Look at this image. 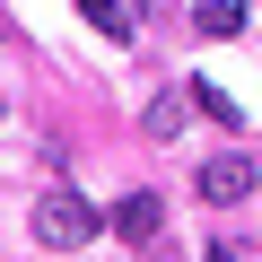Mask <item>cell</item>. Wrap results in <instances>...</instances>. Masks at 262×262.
<instances>
[{
  "mask_svg": "<svg viewBox=\"0 0 262 262\" xmlns=\"http://www.w3.org/2000/svg\"><path fill=\"white\" fill-rule=\"evenodd\" d=\"M192 184H201V201H219V210H236V201L253 192V166H245V158L227 149V158H210V166H201Z\"/></svg>",
  "mask_w": 262,
  "mask_h": 262,
  "instance_id": "2",
  "label": "cell"
},
{
  "mask_svg": "<svg viewBox=\"0 0 262 262\" xmlns=\"http://www.w3.org/2000/svg\"><path fill=\"white\" fill-rule=\"evenodd\" d=\"M158 227H166V201H158V192H122V201H114V236H131V245H149Z\"/></svg>",
  "mask_w": 262,
  "mask_h": 262,
  "instance_id": "3",
  "label": "cell"
},
{
  "mask_svg": "<svg viewBox=\"0 0 262 262\" xmlns=\"http://www.w3.org/2000/svg\"><path fill=\"white\" fill-rule=\"evenodd\" d=\"M96 236V210L70 192V184H53V192H35V245H53V253H79Z\"/></svg>",
  "mask_w": 262,
  "mask_h": 262,
  "instance_id": "1",
  "label": "cell"
},
{
  "mask_svg": "<svg viewBox=\"0 0 262 262\" xmlns=\"http://www.w3.org/2000/svg\"><path fill=\"white\" fill-rule=\"evenodd\" d=\"M184 114H192V96H184V88H166V96H149L140 131H149V140H184Z\"/></svg>",
  "mask_w": 262,
  "mask_h": 262,
  "instance_id": "4",
  "label": "cell"
},
{
  "mask_svg": "<svg viewBox=\"0 0 262 262\" xmlns=\"http://www.w3.org/2000/svg\"><path fill=\"white\" fill-rule=\"evenodd\" d=\"M79 9H88V27H96V35L131 44V9H122V0H79Z\"/></svg>",
  "mask_w": 262,
  "mask_h": 262,
  "instance_id": "5",
  "label": "cell"
},
{
  "mask_svg": "<svg viewBox=\"0 0 262 262\" xmlns=\"http://www.w3.org/2000/svg\"><path fill=\"white\" fill-rule=\"evenodd\" d=\"M236 27H245L236 0H201V35H236Z\"/></svg>",
  "mask_w": 262,
  "mask_h": 262,
  "instance_id": "6",
  "label": "cell"
},
{
  "mask_svg": "<svg viewBox=\"0 0 262 262\" xmlns=\"http://www.w3.org/2000/svg\"><path fill=\"white\" fill-rule=\"evenodd\" d=\"M210 262H245V253H236V245H219V253H210Z\"/></svg>",
  "mask_w": 262,
  "mask_h": 262,
  "instance_id": "8",
  "label": "cell"
},
{
  "mask_svg": "<svg viewBox=\"0 0 262 262\" xmlns=\"http://www.w3.org/2000/svg\"><path fill=\"white\" fill-rule=\"evenodd\" d=\"M192 105H201V114H210V122H227V131H236V105H227V96H219V88H210V79H201V88H192Z\"/></svg>",
  "mask_w": 262,
  "mask_h": 262,
  "instance_id": "7",
  "label": "cell"
}]
</instances>
